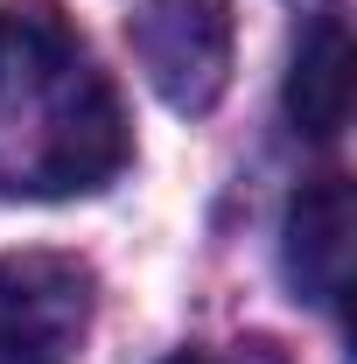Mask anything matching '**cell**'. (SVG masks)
<instances>
[{"mask_svg":"<svg viewBox=\"0 0 357 364\" xmlns=\"http://www.w3.org/2000/svg\"><path fill=\"white\" fill-rule=\"evenodd\" d=\"M134 140L112 77L56 0H0V196H91Z\"/></svg>","mask_w":357,"mask_h":364,"instance_id":"cell-1","label":"cell"},{"mask_svg":"<svg viewBox=\"0 0 357 364\" xmlns=\"http://www.w3.org/2000/svg\"><path fill=\"white\" fill-rule=\"evenodd\" d=\"M127 43L169 112H211L231 85V0H140Z\"/></svg>","mask_w":357,"mask_h":364,"instance_id":"cell-2","label":"cell"},{"mask_svg":"<svg viewBox=\"0 0 357 364\" xmlns=\"http://www.w3.org/2000/svg\"><path fill=\"white\" fill-rule=\"evenodd\" d=\"M91 329V267L70 252H0V364H70Z\"/></svg>","mask_w":357,"mask_h":364,"instance_id":"cell-3","label":"cell"},{"mask_svg":"<svg viewBox=\"0 0 357 364\" xmlns=\"http://www.w3.org/2000/svg\"><path fill=\"white\" fill-rule=\"evenodd\" d=\"M357 259V203L343 176H315L294 189L287 225H280V267L302 301H343Z\"/></svg>","mask_w":357,"mask_h":364,"instance_id":"cell-4","label":"cell"},{"mask_svg":"<svg viewBox=\"0 0 357 364\" xmlns=\"http://www.w3.org/2000/svg\"><path fill=\"white\" fill-rule=\"evenodd\" d=\"M351 91H357V49L351 28L336 14L309 21V36L294 43V63H287V119L302 140H336L351 127Z\"/></svg>","mask_w":357,"mask_h":364,"instance_id":"cell-5","label":"cell"},{"mask_svg":"<svg viewBox=\"0 0 357 364\" xmlns=\"http://www.w3.org/2000/svg\"><path fill=\"white\" fill-rule=\"evenodd\" d=\"M169 364H280L273 343H231V350H182Z\"/></svg>","mask_w":357,"mask_h":364,"instance_id":"cell-6","label":"cell"}]
</instances>
